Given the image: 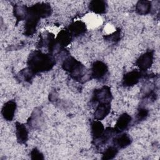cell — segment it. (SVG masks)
Returning a JSON list of instances; mask_svg holds the SVG:
<instances>
[{
  "label": "cell",
  "instance_id": "1",
  "mask_svg": "<svg viewBox=\"0 0 160 160\" xmlns=\"http://www.w3.org/2000/svg\"><path fill=\"white\" fill-rule=\"evenodd\" d=\"M56 62L54 56L40 50L32 51L28 58V67L35 74L51 70Z\"/></svg>",
  "mask_w": 160,
  "mask_h": 160
},
{
  "label": "cell",
  "instance_id": "2",
  "mask_svg": "<svg viewBox=\"0 0 160 160\" xmlns=\"http://www.w3.org/2000/svg\"><path fill=\"white\" fill-rule=\"evenodd\" d=\"M62 68L69 74L71 78L81 83H84L92 79L91 71L71 56L64 58L62 63Z\"/></svg>",
  "mask_w": 160,
  "mask_h": 160
},
{
  "label": "cell",
  "instance_id": "3",
  "mask_svg": "<svg viewBox=\"0 0 160 160\" xmlns=\"http://www.w3.org/2000/svg\"><path fill=\"white\" fill-rule=\"evenodd\" d=\"M41 18L28 7V12L25 19L24 34L26 36H31L36 32L38 24Z\"/></svg>",
  "mask_w": 160,
  "mask_h": 160
},
{
  "label": "cell",
  "instance_id": "4",
  "mask_svg": "<svg viewBox=\"0 0 160 160\" xmlns=\"http://www.w3.org/2000/svg\"><path fill=\"white\" fill-rule=\"evenodd\" d=\"M112 95L111 88L108 86H103L101 88L95 89L92 92L91 102L93 104L99 102H111Z\"/></svg>",
  "mask_w": 160,
  "mask_h": 160
},
{
  "label": "cell",
  "instance_id": "5",
  "mask_svg": "<svg viewBox=\"0 0 160 160\" xmlns=\"http://www.w3.org/2000/svg\"><path fill=\"white\" fill-rule=\"evenodd\" d=\"M90 71L92 78L102 80L108 75V67L105 62L98 60L92 63Z\"/></svg>",
  "mask_w": 160,
  "mask_h": 160
},
{
  "label": "cell",
  "instance_id": "6",
  "mask_svg": "<svg viewBox=\"0 0 160 160\" xmlns=\"http://www.w3.org/2000/svg\"><path fill=\"white\" fill-rule=\"evenodd\" d=\"M143 73L137 69L132 70L126 73L122 78V84L125 87H131L138 84L142 78Z\"/></svg>",
  "mask_w": 160,
  "mask_h": 160
},
{
  "label": "cell",
  "instance_id": "7",
  "mask_svg": "<svg viewBox=\"0 0 160 160\" xmlns=\"http://www.w3.org/2000/svg\"><path fill=\"white\" fill-rule=\"evenodd\" d=\"M55 44L56 38L54 35L50 32L45 31L39 36V40L38 42V48L39 49L47 48L49 51V53H50Z\"/></svg>",
  "mask_w": 160,
  "mask_h": 160
},
{
  "label": "cell",
  "instance_id": "8",
  "mask_svg": "<svg viewBox=\"0 0 160 160\" xmlns=\"http://www.w3.org/2000/svg\"><path fill=\"white\" fill-rule=\"evenodd\" d=\"M154 51H148L141 54L136 61V64L140 71L144 72L151 68L153 63Z\"/></svg>",
  "mask_w": 160,
  "mask_h": 160
},
{
  "label": "cell",
  "instance_id": "9",
  "mask_svg": "<svg viewBox=\"0 0 160 160\" xmlns=\"http://www.w3.org/2000/svg\"><path fill=\"white\" fill-rule=\"evenodd\" d=\"M67 29L73 38H77L86 33L87 31V26L84 21L77 20L71 22Z\"/></svg>",
  "mask_w": 160,
  "mask_h": 160
},
{
  "label": "cell",
  "instance_id": "10",
  "mask_svg": "<svg viewBox=\"0 0 160 160\" xmlns=\"http://www.w3.org/2000/svg\"><path fill=\"white\" fill-rule=\"evenodd\" d=\"M131 122L132 118L129 114L124 112L121 115H120L114 128L116 134L122 132L126 130L128 128L129 126L131 124Z\"/></svg>",
  "mask_w": 160,
  "mask_h": 160
},
{
  "label": "cell",
  "instance_id": "11",
  "mask_svg": "<svg viewBox=\"0 0 160 160\" xmlns=\"http://www.w3.org/2000/svg\"><path fill=\"white\" fill-rule=\"evenodd\" d=\"M17 108L16 102L14 100H9L3 105L1 110V114L3 118L8 121L13 119Z\"/></svg>",
  "mask_w": 160,
  "mask_h": 160
},
{
  "label": "cell",
  "instance_id": "12",
  "mask_svg": "<svg viewBox=\"0 0 160 160\" xmlns=\"http://www.w3.org/2000/svg\"><path fill=\"white\" fill-rule=\"evenodd\" d=\"M132 138L126 132H121L114 135L112 138V142L114 146L118 149H124L132 143Z\"/></svg>",
  "mask_w": 160,
  "mask_h": 160
},
{
  "label": "cell",
  "instance_id": "13",
  "mask_svg": "<svg viewBox=\"0 0 160 160\" xmlns=\"http://www.w3.org/2000/svg\"><path fill=\"white\" fill-rule=\"evenodd\" d=\"M30 8L41 18H48L52 12V9L51 5L46 2L37 3L32 6H30Z\"/></svg>",
  "mask_w": 160,
  "mask_h": 160
},
{
  "label": "cell",
  "instance_id": "14",
  "mask_svg": "<svg viewBox=\"0 0 160 160\" xmlns=\"http://www.w3.org/2000/svg\"><path fill=\"white\" fill-rule=\"evenodd\" d=\"M111 108V102L98 103L94 112V118L96 120L101 121L104 119L110 112Z\"/></svg>",
  "mask_w": 160,
  "mask_h": 160
},
{
  "label": "cell",
  "instance_id": "15",
  "mask_svg": "<svg viewBox=\"0 0 160 160\" xmlns=\"http://www.w3.org/2000/svg\"><path fill=\"white\" fill-rule=\"evenodd\" d=\"M15 132L16 139L18 143L21 144H26L28 140V130L26 126L19 122L15 123Z\"/></svg>",
  "mask_w": 160,
  "mask_h": 160
},
{
  "label": "cell",
  "instance_id": "16",
  "mask_svg": "<svg viewBox=\"0 0 160 160\" xmlns=\"http://www.w3.org/2000/svg\"><path fill=\"white\" fill-rule=\"evenodd\" d=\"M115 134L116 132L114 129V128H106L104 129L103 134L99 138L95 140H92V142L97 147L102 146L107 144L109 142V141L111 138H112Z\"/></svg>",
  "mask_w": 160,
  "mask_h": 160
},
{
  "label": "cell",
  "instance_id": "17",
  "mask_svg": "<svg viewBox=\"0 0 160 160\" xmlns=\"http://www.w3.org/2000/svg\"><path fill=\"white\" fill-rule=\"evenodd\" d=\"M72 36L71 34L68 29L61 30L57 35L56 38V41L57 44L62 48H65L66 46L69 45L73 39Z\"/></svg>",
  "mask_w": 160,
  "mask_h": 160
},
{
  "label": "cell",
  "instance_id": "18",
  "mask_svg": "<svg viewBox=\"0 0 160 160\" xmlns=\"http://www.w3.org/2000/svg\"><path fill=\"white\" fill-rule=\"evenodd\" d=\"M89 9L91 11L97 14H102L106 12L108 9L107 2L103 0H92L89 4Z\"/></svg>",
  "mask_w": 160,
  "mask_h": 160
},
{
  "label": "cell",
  "instance_id": "19",
  "mask_svg": "<svg viewBox=\"0 0 160 160\" xmlns=\"http://www.w3.org/2000/svg\"><path fill=\"white\" fill-rule=\"evenodd\" d=\"M42 118L41 111L39 109H35L28 120V124L34 129H38L42 126Z\"/></svg>",
  "mask_w": 160,
  "mask_h": 160
},
{
  "label": "cell",
  "instance_id": "20",
  "mask_svg": "<svg viewBox=\"0 0 160 160\" xmlns=\"http://www.w3.org/2000/svg\"><path fill=\"white\" fill-rule=\"evenodd\" d=\"M152 2L147 0L138 1L136 5V12L139 15H146L152 11Z\"/></svg>",
  "mask_w": 160,
  "mask_h": 160
},
{
  "label": "cell",
  "instance_id": "21",
  "mask_svg": "<svg viewBox=\"0 0 160 160\" xmlns=\"http://www.w3.org/2000/svg\"><path fill=\"white\" fill-rule=\"evenodd\" d=\"M28 12V7L24 4H15L13 7V14L17 20V22L25 20Z\"/></svg>",
  "mask_w": 160,
  "mask_h": 160
},
{
  "label": "cell",
  "instance_id": "22",
  "mask_svg": "<svg viewBox=\"0 0 160 160\" xmlns=\"http://www.w3.org/2000/svg\"><path fill=\"white\" fill-rule=\"evenodd\" d=\"M104 126L101 121L93 120L91 122V132L92 137V140L99 138L104 131Z\"/></svg>",
  "mask_w": 160,
  "mask_h": 160
},
{
  "label": "cell",
  "instance_id": "23",
  "mask_svg": "<svg viewBox=\"0 0 160 160\" xmlns=\"http://www.w3.org/2000/svg\"><path fill=\"white\" fill-rule=\"evenodd\" d=\"M35 74L28 68H26L22 70H21L17 76L18 79L21 81H24L26 82H30L35 76Z\"/></svg>",
  "mask_w": 160,
  "mask_h": 160
},
{
  "label": "cell",
  "instance_id": "24",
  "mask_svg": "<svg viewBox=\"0 0 160 160\" xmlns=\"http://www.w3.org/2000/svg\"><path fill=\"white\" fill-rule=\"evenodd\" d=\"M118 148L115 146H111L107 148L102 152L101 159L103 160H111L114 159L118 153Z\"/></svg>",
  "mask_w": 160,
  "mask_h": 160
},
{
  "label": "cell",
  "instance_id": "25",
  "mask_svg": "<svg viewBox=\"0 0 160 160\" xmlns=\"http://www.w3.org/2000/svg\"><path fill=\"white\" fill-rule=\"evenodd\" d=\"M121 36V32L119 29H118L115 31L104 36V39L106 41L111 42V43H116L120 41Z\"/></svg>",
  "mask_w": 160,
  "mask_h": 160
},
{
  "label": "cell",
  "instance_id": "26",
  "mask_svg": "<svg viewBox=\"0 0 160 160\" xmlns=\"http://www.w3.org/2000/svg\"><path fill=\"white\" fill-rule=\"evenodd\" d=\"M149 114V111L147 108L144 106H141L136 113V121L137 122H141L145 120Z\"/></svg>",
  "mask_w": 160,
  "mask_h": 160
},
{
  "label": "cell",
  "instance_id": "27",
  "mask_svg": "<svg viewBox=\"0 0 160 160\" xmlns=\"http://www.w3.org/2000/svg\"><path fill=\"white\" fill-rule=\"evenodd\" d=\"M30 157L33 160H42L44 159V156L42 153L36 148H33L30 152Z\"/></svg>",
  "mask_w": 160,
  "mask_h": 160
}]
</instances>
